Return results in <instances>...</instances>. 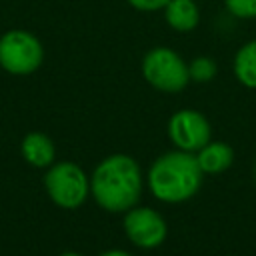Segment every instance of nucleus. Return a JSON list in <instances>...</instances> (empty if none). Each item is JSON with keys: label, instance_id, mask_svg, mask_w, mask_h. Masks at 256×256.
Listing matches in <instances>:
<instances>
[{"label": "nucleus", "instance_id": "nucleus-1", "mask_svg": "<svg viewBox=\"0 0 256 256\" xmlns=\"http://www.w3.org/2000/svg\"><path fill=\"white\" fill-rule=\"evenodd\" d=\"M90 192L100 208L128 212L142 196V172L132 156L112 154L104 158L90 180Z\"/></svg>", "mask_w": 256, "mask_h": 256}, {"label": "nucleus", "instance_id": "nucleus-2", "mask_svg": "<svg viewBox=\"0 0 256 256\" xmlns=\"http://www.w3.org/2000/svg\"><path fill=\"white\" fill-rule=\"evenodd\" d=\"M202 168L198 158L186 150H174L158 156L148 170L150 192L168 204L192 198L202 186Z\"/></svg>", "mask_w": 256, "mask_h": 256}, {"label": "nucleus", "instance_id": "nucleus-3", "mask_svg": "<svg viewBox=\"0 0 256 256\" xmlns=\"http://www.w3.org/2000/svg\"><path fill=\"white\" fill-rule=\"evenodd\" d=\"M142 74L162 92H180L190 82L188 64L170 48H152L142 60Z\"/></svg>", "mask_w": 256, "mask_h": 256}, {"label": "nucleus", "instance_id": "nucleus-4", "mask_svg": "<svg viewBox=\"0 0 256 256\" xmlns=\"http://www.w3.org/2000/svg\"><path fill=\"white\" fill-rule=\"evenodd\" d=\"M44 58L40 40L26 30H10L0 36V66L10 74H32Z\"/></svg>", "mask_w": 256, "mask_h": 256}, {"label": "nucleus", "instance_id": "nucleus-5", "mask_svg": "<svg viewBox=\"0 0 256 256\" xmlns=\"http://www.w3.org/2000/svg\"><path fill=\"white\" fill-rule=\"evenodd\" d=\"M44 184L52 202L60 208H78L90 192L84 170L72 162L54 164L44 176Z\"/></svg>", "mask_w": 256, "mask_h": 256}, {"label": "nucleus", "instance_id": "nucleus-6", "mask_svg": "<svg viewBox=\"0 0 256 256\" xmlns=\"http://www.w3.org/2000/svg\"><path fill=\"white\" fill-rule=\"evenodd\" d=\"M170 140L186 152H198L210 142V124L196 110H178L168 122Z\"/></svg>", "mask_w": 256, "mask_h": 256}, {"label": "nucleus", "instance_id": "nucleus-7", "mask_svg": "<svg viewBox=\"0 0 256 256\" xmlns=\"http://www.w3.org/2000/svg\"><path fill=\"white\" fill-rule=\"evenodd\" d=\"M124 230L128 234V238L132 240V244L140 246V248H156L164 242L166 238V222L164 218L152 210V208H142V206H134L126 212L124 218Z\"/></svg>", "mask_w": 256, "mask_h": 256}, {"label": "nucleus", "instance_id": "nucleus-8", "mask_svg": "<svg viewBox=\"0 0 256 256\" xmlns=\"http://www.w3.org/2000/svg\"><path fill=\"white\" fill-rule=\"evenodd\" d=\"M54 144L52 140L42 132H30L22 140V156L26 162H30L36 168H46L54 162Z\"/></svg>", "mask_w": 256, "mask_h": 256}, {"label": "nucleus", "instance_id": "nucleus-9", "mask_svg": "<svg viewBox=\"0 0 256 256\" xmlns=\"http://www.w3.org/2000/svg\"><path fill=\"white\" fill-rule=\"evenodd\" d=\"M196 158L204 174H218L230 168L234 160V150L224 142H208L198 150Z\"/></svg>", "mask_w": 256, "mask_h": 256}, {"label": "nucleus", "instance_id": "nucleus-10", "mask_svg": "<svg viewBox=\"0 0 256 256\" xmlns=\"http://www.w3.org/2000/svg\"><path fill=\"white\" fill-rule=\"evenodd\" d=\"M164 10H166V22L174 30H180V32H188L196 28L200 20L198 8L192 0H170L164 6Z\"/></svg>", "mask_w": 256, "mask_h": 256}, {"label": "nucleus", "instance_id": "nucleus-11", "mask_svg": "<svg viewBox=\"0 0 256 256\" xmlns=\"http://www.w3.org/2000/svg\"><path fill=\"white\" fill-rule=\"evenodd\" d=\"M234 74L240 80V84L256 88V40H250L236 52Z\"/></svg>", "mask_w": 256, "mask_h": 256}, {"label": "nucleus", "instance_id": "nucleus-12", "mask_svg": "<svg viewBox=\"0 0 256 256\" xmlns=\"http://www.w3.org/2000/svg\"><path fill=\"white\" fill-rule=\"evenodd\" d=\"M188 72H190V78L196 80V82H208L216 76L218 68H216V62L212 58H206V56H198L190 62L188 66Z\"/></svg>", "mask_w": 256, "mask_h": 256}, {"label": "nucleus", "instance_id": "nucleus-13", "mask_svg": "<svg viewBox=\"0 0 256 256\" xmlns=\"http://www.w3.org/2000/svg\"><path fill=\"white\" fill-rule=\"evenodd\" d=\"M226 8L238 18H256V0H224Z\"/></svg>", "mask_w": 256, "mask_h": 256}, {"label": "nucleus", "instance_id": "nucleus-14", "mask_svg": "<svg viewBox=\"0 0 256 256\" xmlns=\"http://www.w3.org/2000/svg\"><path fill=\"white\" fill-rule=\"evenodd\" d=\"M136 10H144V12H154V10H160L164 8L170 0H128Z\"/></svg>", "mask_w": 256, "mask_h": 256}, {"label": "nucleus", "instance_id": "nucleus-15", "mask_svg": "<svg viewBox=\"0 0 256 256\" xmlns=\"http://www.w3.org/2000/svg\"><path fill=\"white\" fill-rule=\"evenodd\" d=\"M100 256H130V254L124 250H108V252H102Z\"/></svg>", "mask_w": 256, "mask_h": 256}, {"label": "nucleus", "instance_id": "nucleus-16", "mask_svg": "<svg viewBox=\"0 0 256 256\" xmlns=\"http://www.w3.org/2000/svg\"><path fill=\"white\" fill-rule=\"evenodd\" d=\"M60 256H82V254H78V252H62Z\"/></svg>", "mask_w": 256, "mask_h": 256}]
</instances>
